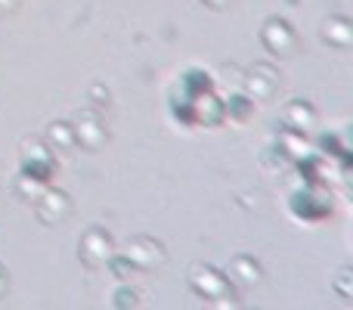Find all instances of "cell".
I'll return each mask as SVG.
<instances>
[{"instance_id":"1","label":"cell","mask_w":353,"mask_h":310,"mask_svg":"<svg viewBox=\"0 0 353 310\" xmlns=\"http://www.w3.org/2000/svg\"><path fill=\"white\" fill-rule=\"evenodd\" d=\"M183 84H195L192 93H201V90H211V78L201 72H186V78H183Z\"/></svg>"}]
</instances>
